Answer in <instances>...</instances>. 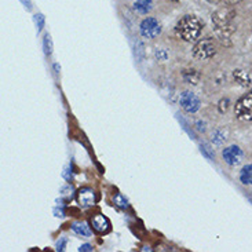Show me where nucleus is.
<instances>
[{
    "label": "nucleus",
    "instance_id": "obj_8",
    "mask_svg": "<svg viewBox=\"0 0 252 252\" xmlns=\"http://www.w3.org/2000/svg\"><path fill=\"white\" fill-rule=\"evenodd\" d=\"M222 156L229 165H239L243 160V150L240 149L237 145H232L223 150Z\"/></svg>",
    "mask_w": 252,
    "mask_h": 252
},
{
    "label": "nucleus",
    "instance_id": "obj_22",
    "mask_svg": "<svg viewBox=\"0 0 252 252\" xmlns=\"http://www.w3.org/2000/svg\"><path fill=\"white\" fill-rule=\"evenodd\" d=\"M34 21H36V25H37V31L40 32L41 29L44 28V17L41 14H39V15L34 17Z\"/></svg>",
    "mask_w": 252,
    "mask_h": 252
},
{
    "label": "nucleus",
    "instance_id": "obj_23",
    "mask_svg": "<svg viewBox=\"0 0 252 252\" xmlns=\"http://www.w3.org/2000/svg\"><path fill=\"white\" fill-rule=\"evenodd\" d=\"M68 244V240L66 239H61L58 243H57V251H63L65 247Z\"/></svg>",
    "mask_w": 252,
    "mask_h": 252
},
{
    "label": "nucleus",
    "instance_id": "obj_17",
    "mask_svg": "<svg viewBox=\"0 0 252 252\" xmlns=\"http://www.w3.org/2000/svg\"><path fill=\"white\" fill-rule=\"evenodd\" d=\"M200 150H201V153H203L208 160H214L215 153H214V150L211 149V146H210L208 143H201V145H200Z\"/></svg>",
    "mask_w": 252,
    "mask_h": 252
},
{
    "label": "nucleus",
    "instance_id": "obj_3",
    "mask_svg": "<svg viewBox=\"0 0 252 252\" xmlns=\"http://www.w3.org/2000/svg\"><path fill=\"white\" fill-rule=\"evenodd\" d=\"M217 53L215 50V44L211 37H203L198 41H196L194 47H193V57L197 60H210Z\"/></svg>",
    "mask_w": 252,
    "mask_h": 252
},
{
    "label": "nucleus",
    "instance_id": "obj_12",
    "mask_svg": "<svg viewBox=\"0 0 252 252\" xmlns=\"http://www.w3.org/2000/svg\"><path fill=\"white\" fill-rule=\"evenodd\" d=\"M153 8L152 0H135L134 1V10L139 14H148Z\"/></svg>",
    "mask_w": 252,
    "mask_h": 252
},
{
    "label": "nucleus",
    "instance_id": "obj_26",
    "mask_svg": "<svg viewBox=\"0 0 252 252\" xmlns=\"http://www.w3.org/2000/svg\"><path fill=\"white\" fill-rule=\"evenodd\" d=\"M196 126H197V129L198 131H205V124L204 123H201V122H197V123H196Z\"/></svg>",
    "mask_w": 252,
    "mask_h": 252
},
{
    "label": "nucleus",
    "instance_id": "obj_29",
    "mask_svg": "<svg viewBox=\"0 0 252 252\" xmlns=\"http://www.w3.org/2000/svg\"><path fill=\"white\" fill-rule=\"evenodd\" d=\"M174 1H178V0H174Z\"/></svg>",
    "mask_w": 252,
    "mask_h": 252
},
{
    "label": "nucleus",
    "instance_id": "obj_19",
    "mask_svg": "<svg viewBox=\"0 0 252 252\" xmlns=\"http://www.w3.org/2000/svg\"><path fill=\"white\" fill-rule=\"evenodd\" d=\"M225 139H226L225 134H223V132H222L220 129L215 131V132H214V135H212V141L217 143V145H220V143L223 142Z\"/></svg>",
    "mask_w": 252,
    "mask_h": 252
},
{
    "label": "nucleus",
    "instance_id": "obj_13",
    "mask_svg": "<svg viewBox=\"0 0 252 252\" xmlns=\"http://www.w3.org/2000/svg\"><path fill=\"white\" fill-rule=\"evenodd\" d=\"M72 230L76 234H80L82 237H90L91 236V226H89L86 222H75L72 225Z\"/></svg>",
    "mask_w": 252,
    "mask_h": 252
},
{
    "label": "nucleus",
    "instance_id": "obj_27",
    "mask_svg": "<svg viewBox=\"0 0 252 252\" xmlns=\"http://www.w3.org/2000/svg\"><path fill=\"white\" fill-rule=\"evenodd\" d=\"M21 1L25 4V7H28V10H31V8H32V6H31V1H29V0H21Z\"/></svg>",
    "mask_w": 252,
    "mask_h": 252
},
{
    "label": "nucleus",
    "instance_id": "obj_11",
    "mask_svg": "<svg viewBox=\"0 0 252 252\" xmlns=\"http://www.w3.org/2000/svg\"><path fill=\"white\" fill-rule=\"evenodd\" d=\"M182 77H184V80L188 84H193V86H196L198 82H200V73H198V70L196 69H186L184 70V73H182Z\"/></svg>",
    "mask_w": 252,
    "mask_h": 252
},
{
    "label": "nucleus",
    "instance_id": "obj_18",
    "mask_svg": "<svg viewBox=\"0 0 252 252\" xmlns=\"http://www.w3.org/2000/svg\"><path fill=\"white\" fill-rule=\"evenodd\" d=\"M135 57L139 62H142V60L145 58V50H143L142 41H138V47L135 46Z\"/></svg>",
    "mask_w": 252,
    "mask_h": 252
},
{
    "label": "nucleus",
    "instance_id": "obj_1",
    "mask_svg": "<svg viewBox=\"0 0 252 252\" xmlns=\"http://www.w3.org/2000/svg\"><path fill=\"white\" fill-rule=\"evenodd\" d=\"M234 15H236V11L232 7L219 8L212 14V27H214V32L219 40H229V37L234 33V31H236V28L233 25Z\"/></svg>",
    "mask_w": 252,
    "mask_h": 252
},
{
    "label": "nucleus",
    "instance_id": "obj_9",
    "mask_svg": "<svg viewBox=\"0 0 252 252\" xmlns=\"http://www.w3.org/2000/svg\"><path fill=\"white\" fill-rule=\"evenodd\" d=\"M96 200H98L96 193L91 188H82L77 191V201L83 207H93L96 203Z\"/></svg>",
    "mask_w": 252,
    "mask_h": 252
},
{
    "label": "nucleus",
    "instance_id": "obj_24",
    "mask_svg": "<svg viewBox=\"0 0 252 252\" xmlns=\"http://www.w3.org/2000/svg\"><path fill=\"white\" fill-rule=\"evenodd\" d=\"M93 250H94V248H93V246H90V244H83V246L79 248V251L80 252H91Z\"/></svg>",
    "mask_w": 252,
    "mask_h": 252
},
{
    "label": "nucleus",
    "instance_id": "obj_5",
    "mask_svg": "<svg viewBox=\"0 0 252 252\" xmlns=\"http://www.w3.org/2000/svg\"><path fill=\"white\" fill-rule=\"evenodd\" d=\"M141 34L146 39H155L158 34L161 33V25L156 18H152L148 17L141 22V27H139Z\"/></svg>",
    "mask_w": 252,
    "mask_h": 252
},
{
    "label": "nucleus",
    "instance_id": "obj_10",
    "mask_svg": "<svg viewBox=\"0 0 252 252\" xmlns=\"http://www.w3.org/2000/svg\"><path fill=\"white\" fill-rule=\"evenodd\" d=\"M233 77H234V80L237 84H240L241 87H250L252 83L251 75L246 72V70H243V69H236L234 72H233Z\"/></svg>",
    "mask_w": 252,
    "mask_h": 252
},
{
    "label": "nucleus",
    "instance_id": "obj_25",
    "mask_svg": "<svg viewBox=\"0 0 252 252\" xmlns=\"http://www.w3.org/2000/svg\"><path fill=\"white\" fill-rule=\"evenodd\" d=\"M220 1H223L227 6H236V4H239L240 1H243V0H220Z\"/></svg>",
    "mask_w": 252,
    "mask_h": 252
},
{
    "label": "nucleus",
    "instance_id": "obj_4",
    "mask_svg": "<svg viewBox=\"0 0 252 252\" xmlns=\"http://www.w3.org/2000/svg\"><path fill=\"white\" fill-rule=\"evenodd\" d=\"M234 113L241 122H252V91L247 93L236 102Z\"/></svg>",
    "mask_w": 252,
    "mask_h": 252
},
{
    "label": "nucleus",
    "instance_id": "obj_15",
    "mask_svg": "<svg viewBox=\"0 0 252 252\" xmlns=\"http://www.w3.org/2000/svg\"><path fill=\"white\" fill-rule=\"evenodd\" d=\"M113 203L119 207V208H122V210H126V208H128V201H127V198L124 197L123 194H116L115 197H113Z\"/></svg>",
    "mask_w": 252,
    "mask_h": 252
},
{
    "label": "nucleus",
    "instance_id": "obj_21",
    "mask_svg": "<svg viewBox=\"0 0 252 252\" xmlns=\"http://www.w3.org/2000/svg\"><path fill=\"white\" fill-rule=\"evenodd\" d=\"M155 57H156V60H158V61H165L168 58V53L165 50H156Z\"/></svg>",
    "mask_w": 252,
    "mask_h": 252
},
{
    "label": "nucleus",
    "instance_id": "obj_20",
    "mask_svg": "<svg viewBox=\"0 0 252 252\" xmlns=\"http://www.w3.org/2000/svg\"><path fill=\"white\" fill-rule=\"evenodd\" d=\"M229 105H230V101H229L227 98H225V99H220L218 105L219 112H220V113H225L226 110L229 109Z\"/></svg>",
    "mask_w": 252,
    "mask_h": 252
},
{
    "label": "nucleus",
    "instance_id": "obj_16",
    "mask_svg": "<svg viewBox=\"0 0 252 252\" xmlns=\"http://www.w3.org/2000/svg\"><path fill=\"white\" fill-rule=\"evenodd\" d=\"M43 50H44V54L51 55L53 54V41L50 34H46L44 39H43Z\"/></svg>",
    "mask_w": 252,
    "mask_h": 252
},
{
    "label": "nucleus",
    "instance_id": "obj_6",
    "mask_svg": "<svg viewBox=\"0 0 252 252\" xmlns=\"http://www.w3.org/2000/svg\"><path fill=\"white\" fill-rule=\"evenodd\" d=\"M90 225H91V229L95 233H98V234H106L112 229L110 220L105 215H102V214L93 215L91 219H90Z\"/></svg>",
    "mask_w": 252,
    "mask_h": 252
},
{
    "label": "nucleus",
    "instance_id": "obj_7",
    "mask_svg": "<svg viewBox=\"0 0 252 252\" xmlns=\"http://www.w3.org/2000/svg\"><path fill=\"white\" fill-rule=\"evenodd\" d=\"M200 99L197 98L196 94H193L190 91H185L181 95V106L185 112L188 113H196L200 109Z\"/></svg>",
    "mask_w": 252,
    "mask_h": 252
},
{
    "label": "nucleus",
    "instance_id": "obj_14",
    "mask_svg": "<svg viewBox=\"0 0 252 252\" xmlns=\"http://www.w3.org/2000/svg\"><path fill=\"white\" fill-rule=\"evenodd\" d=\"M240 181L244 185H252V164L243 167L240 172Z\"/></svg>",
    "mask_w": 252,
    "mask_h": 252
},
{
    "label": "nucleus",
    "instance_id": "obj_2",
    "mask_svg": "<svg viewBox=\"0 0 252 252\" xmlns=\"http://www.w3.org/2000/svg\"><path fill=\"white\" fill-rule=\"evenodd\" d=\"M203 31V24L194 15H185L175 27V33L185 41H196Z\"/></svg>",
    "mask_w": 252,
    "mask_h": 252
},
{
    "label": "nucleus",
    "instance_id": "obj_28",
    "mask_svg": "<svg viewBox=\"0 0 252 252\" xmlns=\"http://www.w3.org/2000/svg\"><path fill=\"white\" fill-rule=\"evenodd\" d=\"M247 196H248V198H250V200H251V201H252V193H248Z\"/></svg>",
    "mask_w": 252,
    "mask_h": 252
}]
</instances>
